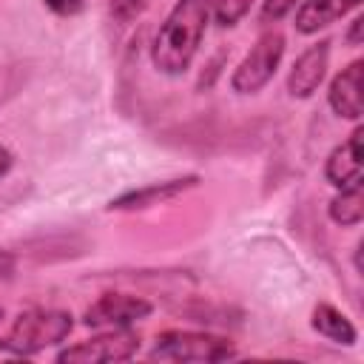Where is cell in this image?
<instances>
[{"label": "cell", "instance_id": "obj_4", "mask_svg": "<svg viewBox=\"0 0 364 364\" xmlns=\"http://www.w3.org/2000/svg\"><path fill=\"white\" fill-rule=\"evenodd\" d=\"M282 57H284V37L279 31H264L256 40V46L245 54V60L236 65L230 77V88L236 94H256L273 80Z\"/></svg>", "mask_w": 364, "mask_h": 364}, {"label": "cell", "instance_id": "obj_16", "mask_svg": "<svg viewBox=\"0 0 364 364\" xmlns=\"http://www.w3.org/2000/svg\"><path fill=\"white\" fill-rule=\"evenodd\" d=\"M296 0H264L262 6V23H279L282 17H287L293 11Z\"/></svg>", "mask_w": 364, "mask_h": 364}, {"label": "cell", "instance_id": "obj_8", "mask_svg": "<svg viewBox=\"0 0 364 364\" xmlns=\"http://www.w3.org/2000/svg\"><path fill=\"white\" fill-rule=\"evenodd\" d=\"M361 85H364V63L361 60H353L347 68H341V74L333 77L330 82V91H327V100H330V108L344 117V119H358L361 111H364V94H361Z\"/></svg>", "mask_w": 364, "mask_h": 364}, {"label": "cell", "instance_id": "obj_7", "mask_svg": "<svg viewBox=\"0 0 364 364\" xmlns=\"http://www.w3.org/2000/svg\"><path fill=\"white\" fill-rule=\"evenodd\" d=\"M327 63H330V43L327 40L304 48L299 54V60L293 63L290 74H287V91H290V97H296V100L310 97L321 85V80L327 74Z\"/></svg>", "mask_w": 364, "mask_h": 364}, {"label": "cell", "instance_id": "obj_2", "mask_svg": "<svg viewBox=\"0 0 364 364\" xmlns=\"http://www.w3.org/2000/svg\"><path fill=\"white\" fill-rule=\"evenodd\" d=\"M71 327L74 321L65 310H26L0 336V350L11 355H34L51 344H60Z\"/></svg>", "mask_w": 364, "mask_h": 364}, {"label": "cell", "instance_id": "obj_5", "mask_svg": "<svg viewBox=\"0 0 364 364\" xmlns=\"http://www.w3.org/2000/svg\"><path fill=\"white\" fill-rule=\"evenodd\" d=\"M136 350H139V333L128 327H114L74 347L60 350L57 361L60 364H108V361H125Z\"/></svg>", "mask_w": 364, "mask_h": 364}, {"label": "cell", "instance_id": "obj_6", "mask_svg": "<svg viewBox=\"0 0 364 364\" xmlns=\"http://www.w3.org/2000/svg\"><path fill=\"white\" fill-rule=\"evenodd\" d=\"M151 301L131 296V293H105L100 296L82 316V321L88 327H100V330H114V327H131L139 318L151 316Z\"/></svg>", "mask_w": 364, "mask_h": 364}, {"label": "cell", "instance_id": "obj_18", "mask_svg": "<svg viewBox=\"0 0 364 364\" xmlns=\"http://www.w3.org/2000/svg\"><path fill=\"white\" fill-rule=\"evenodd\" d=\"M361 28H364V17H355V20L350 23V31L344 34V40H347L350 46H361Z\"/></svg>", "mask_w": 364, "mask_h": 364}, {"label": "cell", "instance_id": "obj_10", "mask_svg": "<svg viewBox=\"0 0 364 364\" xmlns=\"http://www.w3.org/2000/svg\"><path fill=\"white\" fill-rule=\"evenodd\" d=\"M361 136H364V131L355 128L350 134V139L341 142L338 148H333V154L327 156L324 176H327L330 185L347 188V185L361 179Z\"/></svg>", "mask_w": 364, "mask_h": 364}, {"label": "cell", "instance_id": "obj_15", "mask_svg": "<svg viewBox=\"0 0 364 364\" xmlns=\"http://www.w3.org/2000/svg\"><path fill=\"white\" fill-rule=\"evenodd\" d=\"M151 3H154V0H111V3H108V11H111V17H114L117 23H131V20H136Z\"/></svg>", "mask_w": 364, "mask_h": 364}, {"label": "cell", "instance_id": "obj_1", "mask_svg": "<svg viewBox=\"0 0 364 364\" xmlns=\"http://www.w3.org/2000/svg\"><path fill=\"white\" fill-rule=\"evenodd\" d=\"M213 11V0H176L168 17L162 20L154 46H151V63L162 74H182L205 37L208 20Z\"/></svg>", "mask_w": 364, "mask_h": 364}, {"label": "cell", "instance_id": "obj_13", "mask_svg": "<svg viewBox=\"0 0 364 364\" xmlns=\"http://www.w3.org/2000/svg\"><path fill=\"white\" fill-rule=\"evenodd\" d=\"M327 213L341 228L358 225L364 219V185H361V179L353 182V185H347V188H341V193L330 199Z\"/></svg>", "mask_w": 364, "mask_h": 364}, {"label": "cell", "instance_id": "obj_9", "mask_svg": "<svg viewBox=\"0 0 364 364\" xmlns=\"http://www.w3.org/2000/svg\"><path fill=\"white\" fill-rule=\"evenodd\" d=\"M199 185V176H182V179H168V182H154L148 188H139V191H128L117 199L108 202V210H142V208H151V205H159V202H168L191 188Z\"/></svg>", "mask_w": 364, "mask_h": 364}, {"label": "cell", "instance_id": "obj_3", "mask_svg": "<svg viewBox=\"0 0 364 364\" xmlns=\"http://www.w3.org/2000/svg\"><path fill=\"white\" fill-rule=\"evenodd\" d=\"M151 358L168 361H228L236 358V347L213 333L199 330H165L151 347Z\"/></svg>", "mask_w": 364, "mask_h": 364}, {"label": "cell", "instance_id": "obj_11", "mask_svg": "<svg viewBox=\"0 0 364 364\" xmlns=\"http://www.w3.org/2000/svg\"><path fill=\"white\" fill-rule=\"evenodd\" d=\"M361 0H304L296 11V31L299 34H316L318 28L333 26L347 11L358 9Z\"/></svg>", "mask_w": 364, "mask_h": 364}, {"label": "cell", "instance_id": "obj_19", "mask_svg": "<svg viewBox=\"0 0 364 364\" xmlns=\"http://www.w3.org/2000/svg\"><path fill=\"white\" fill-rule=\"evenodd\" d=\"M11 162H14L11 151H9L6 145H0V176H6V173L11 171Z\"/></svg>", "mask_w": 364, "mask_h": 364}, {"label": "cell", "instance_id": "obj_14", "mask_svg": "<svg viewBox=\"0 0 364 364\" xmlns=\"http://www.w3.org/2000/svg\"><path fill=\"white\" fill-rule=\"evenodd\" d=\"M256 0H213V20L228 28V26H236L253 6Z\"/></svg>", "mask_w": 364, "mask_h": 364}, {"label": "cell", "instance_id": "obj_17", "mask_svg": "<svg viewBox=\"0 0 364 364\" xmlns=\"http://www.w3.org/2000/svg\"><path fill=\"white\" fill-rule=\"evenodd\" d=\"M48 11L60 14V17H71V14H80L82 11V0H43Z\"/></svg>", "mask_w": 364, "mask_h": 364}, {"label": "cell", "instance_id": "obj_12", "mask_svg": "<svg viewBox=\"0 0 364 364\" xmlns=\"http://www.w3.org/2000/svg\"><path fill=\"white\" fill-rule=\"evenodd\" d=\"M310 324H313V330H316L318 336H324V338L333 341V344L350 347V344H355V338H358V333H355V327L350 324V318H347L341 310H336L333 304H324V301L316 304Z\"/></svg>", "mask_w": 364, "mask_h": 364}, {"label": "cell", "instance_id": "obj_20", "mask_svg": "<svg viewBox=\"0 0 364 364\" xmlns=\"http://www.w3.org/2000/svg\"><path fill=\"white\" fill-rule=\"evenodd\" d=\"M0 321H3V307H0Z\"/></svg>", "mask_w": 364, "mask_h": 364}]
</instances>
